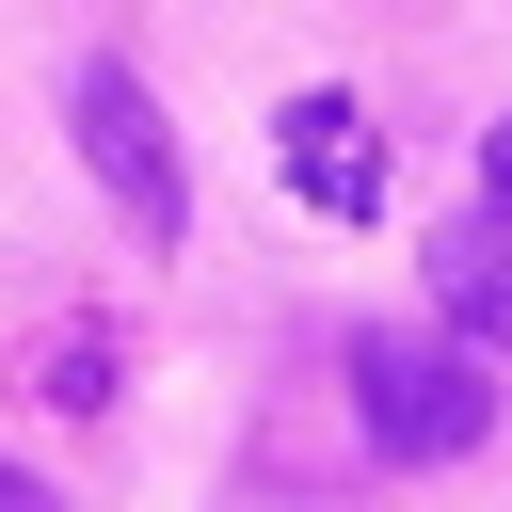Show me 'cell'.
<instances>
[{"label":"cell","instance_id":"obj_6","mask_svg":"<svg viewBox=\"0 0 512 512\" xmlns=\"http://www.w3.org/2000/svg\"><path fill=\"white\" fill-rule=\"evenodd\" d=\"M480 192H496V208H512V112H496V144H480Z\"/></svg>","mask_w":512,"mask_h":512},{"label":"cell","instance_id":"obj_3","mask_svg":"<svg viewBox=\"0 0 512 512\" xmlns=\"http://www.w3.org/2000/svg\"><path fill=\"white\" fill-rule=\"evenodd\" d=\"M272 160H288V192H304V208H336V224H368V208H384V144H368V112H352V96H288V112H272Z\"/></svg>","mask_w":512,"mask_h":512},{"label":"cell","instance_id":"obj_4","mask_svg":"<svg viewBox=\"0 0 512 512\" xmlns=\"http://www.w3.org/2000/svg\"><path fill=\"white\" fill-rule=\"evenodd\" d=\"M432 320L464 352H512V208H480V224L432 240Z\"/></svg>","mask_w":512,"mask_h":512},{"label":"cell","instance_id":"obj_7","mask_svg":"<svg viewBox=\"0 0 512 512\" xmlns=\"http://www.w3.org/2000/svg\"><path fill=\"white\" fill-rule=\"evenodd\" d=\"M0 512H48V496H32V480H16V464H0Z\"/></svg>","mask_w":512,"mask_h":512},{"label":"cell","instance_id":"obj_1","mask_svg":"<svg viewBox=\"0 0 512 512\" xmlns=\"http://www.w3.org/2000/svg\"><path fill=\"white\" fill-rule=\"evenodd\" d=\"M352 416H368L384 464H464L496 432V384H480V352L448 320H368L352 336Z\"/></svg>","mask_w":512,"mask_h":512},{"label":"cell","instance_id":"obj_5","mask_svg":"<svg viewBox=\"0 0 512 512\" xmlns=\"http://www.w3.org/2000/svg\"><path fill=\"white\" fill-rule=\"evenodd\" d=\"M48 400H112V336H64L48 352Z\"/></svg>","mask_w":512,"mask_h":512},{"label":"cell","instance_id":"obj_2","mask_svg":"<svg viewBox=\"0 0 512 512\" xmlns=\"http://www.w3.org/2000/svg\"><path fill=\"white\" fill-rule=\"evenodd\" d=\"M64 128H80V160H96V192L144 224V240H176L192 224V176H176V128H160V96L128 80V64H80L64 80Z\"/></svg>","mask_w":512,"mask_h":512}]
</instances>
